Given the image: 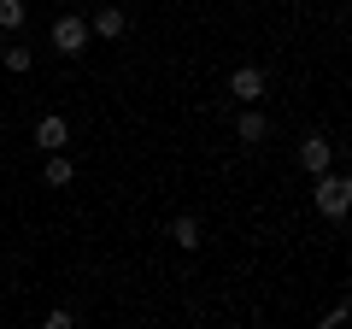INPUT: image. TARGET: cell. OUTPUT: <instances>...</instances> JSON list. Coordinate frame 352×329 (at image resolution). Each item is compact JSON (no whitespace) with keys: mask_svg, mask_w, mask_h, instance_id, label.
Segmentation results:
<instances>
[{"mask_svg":"<svg viewBox=\"0 0 352 329\" xmlns=\"http://www.w3.org/2000/svg\"><path fill=\"white\" fill-rule=\"evenodd\" d=\"M88 41H94V30H88L82 12H59V18H53V53H65V59H82Z\"/></svg>","mask_w":352,"mask_h":329,"instance_id":"1","label":"cell"},{"mask_svg":"<svg viewBox=\"0 0 352 329\" xmlns=\"http://www.w3.org/2000/svg\"><path fill=\"white\" fill-rule=\"evenodd\" d=\"M311 194H317V212L323 217H346V206H352V182L340 177V171H323Z\"/></svg>","mask_w":352,"mask_h":329,"instance_id":"2","label":"cell"},{"mask_svg":"<svg viewBox=\"0 0 352 329\" xmlns=\"http://www.w3.org/2000/svg\"><path fill=\"white\" fill-rule=\"evenodd\" d=\"M264 94H270V76H264L258 65H235V71H229V100L252 106V100H264Z\"/></svg>","mask_w":352,"mask_h":329,"instance_id":"3","label":"cell"},{"mask_svg":"<svg viewBox=\"0 0 352 329\" xmlns=\"http://www.w3.org/2000/svg\"><path fill=\"white\" fill-rule=\"evenodd\" d=\"M235 141H241V147H258V141H270V118H264L258 106H241V112H235Z\"/></svg>","mask_w":352,"mask_h":329,"instance_id":"4","label":"cell"},{"mask_svg":"<svg viewBox=\"0 0 352 329\" xmlns=\"http://www.w3.org/2000/svg\"><path fill=\"white\" fill-rule=\"evenodd\" d=\"M329 159H335V147H329V136H317V129H311V136L300 141V171H311V177H323V171H329Z\"/></svg>","mask_w":352,"mask_h":329,"instance_id":"5","label":"cell"},{"mask_svg":"<svg viewBox=\"0 0 352 329\" xmlns=\"http://www.w3.org/2000/svg\"><path fill=\"white\" fill-rule=\"evenodd\" d=\"M88 30H94V36H106V41H118V36L129 30V12H124V6H100V12L88 18Z\"/></svg>","mask_w":352,"mask_h":329,"instance_id":"6","label":"cell"},{"mask_svg":"<svg viewBox=\"0 0 352 329\" xmlns=\"http://www.w3.org/2000/svg\"><path fill=\"white\" fill-rule=\"evenodd\" d=\"M65 141H71V124H65V118H53V112L36 118V147L53 153V147H65Z\"/></svg>","mask_w":352,"mask_h":329,"instance_id":"7","label":"cell"},{"mask_svg":"<svg viewBox=\"0 0 352 329\" xmlns=\"http://www.w3.org/2000/svg\"><path fill=\"white\" fill-rule=\"evenodd\" d=\"M170 241L182 247V253H194V247H200V217H194V212H176L170 217Z\"/></svg>","mask_w":352,"mask_h":329,"instance_id":"8","label":"cell"},{"mask_svg":"<svg viewBox=\"0 0 352 329\" xmlns=\"http://www.w3.org/2000/svg\"><path fill=\"white\" fill-rule=\"evenodd\" d=\"M71 177H76V164H71V159H65V153H59V147H53V159H47V164H41V182H47V189H65V182H71Z\"/></svg>","mask_w":352,"mask_h":329,"instance_id":"9","label":"cell"},{"mask_svg":"<svg viewBox=\"0 0 352 329\" xmlns=\"http://www.w3.org/2000/svg\"><path fill=\"white\" fill-rule=\"evenodd\" d=\"M0 65H6V71H30V65H36V53H30L24 41H6V47H0Z\"/></svg>","mask_w":352,"mask_h":329,"instance_id":"10","label":"cell"},{"mask_svg":"<svg viewBox=\"0 0 352 329\" xmlns=\"http://www.w3.org/2000/svg\"><path fill=\"white\" fill-rule=\"evenodd\" d=\"M24 24H30L24 0H0V30H24Z\"/></svg>","mask_w":352,"mask_h":329,"instance_id":"11","label":"cell"}]
</instances>
